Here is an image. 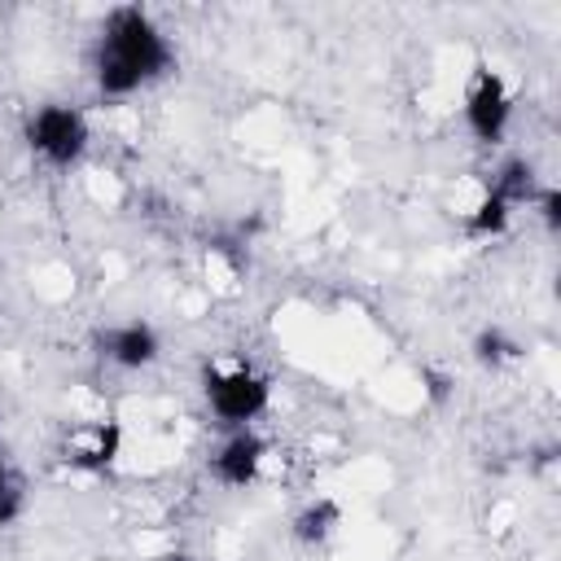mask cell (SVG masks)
Returning <instances> with one entry per match:
<instances>
[{"mask_svg":"<svg viewBox=\"0 0 561 561\" xmlns=\"http://www.w3.org/2000/svg\"><path fill=\"white\" fill-rule=\"evenodd\" d=\"M167 66H171V44L149 22V13L140 4L110 9L96 44V88L105 96H131L149 79L167 75Z\"/></svg>","mask_w":561,"mask_h":561,"instance_id":"6da1fadb","label":"cell"},{"mask_svg":"<svg viewBox=\"0 0 561 561\" xmlns=\"http://www.w3.org/2000/svg\"><path fill=\"white\" fill-rule=\"evenodd\" d=\"M267 399H272V386L254 368H228V373L206 368V403L224 425L250 430V421L267 408Z\"/></svg>","mask_w":561,"mask_h":561,"instance_id":"7a4b0ae2","label":"cell"},{"mask_svg":"<svg viewBox=\"0 0 561 561\" xmlns=\"http://www.w3.org/2000/svg\"><path fill=\"white\" fill-rule=\"evenodd\" d=\"M26 140L44 162L70 167L88 149V123L75 105H39L35 118L26 123Z\"/></svg>","mask_w":561,"mask_h":561,"instance_id":"3957f363","label":"cell"},{"mask_svg":"<svg viewBox=\"0 0 561 561\" xmlns=\"http://www.w3.org/2000/svg\"><path fill=\"white\" fill-rule=\"evenodd\" d=\"M508 114H513V96H508L504 79L482 66V70L473 75L469 96H465V123H469V131H473L482 145H495V140L504 136V127H508Z\"/></svg>","mask_w":561,"mask_h":561,"instance_id":"277c9868","label":"cell"},{"mask_svg":"<svg viewBox=\"0 0 561 561\" xmlns=\"http://www.w3.org/2000/svg\"><path fill=\"white\" fill-rule=\"evenodd\" d=\"M118 443H123V430L118 421H88V425H75L66 447H61V460L70 469H83V473H101L114 465L118 456Z\"/></svg>","mask_w":561,"mask_h":561,"instance_id":"5b68a950","label":"cell"},{"mask_svg":"<svg viewBox=\"0 0 561 561\" xmlns=\"http://www.w3.org/2000/svg\"><path fill=\"white\" fill-rule=\"evenodd\" d=\"M263 460H267V443L254 434V430H237L210 460L215 478L224 486H250L259 473H263Z\"/></svg>","mask_w":561,"mask_h":561,"instance_id":"8992f818","label":"cell"},{"mask_svg":"<svg viewBox=\"0 0 561 561\" xmlns=\"http://www.w3.org/2000/svg\"><path fill=\"white\" fill-rule=\"evenodd\" d=\"M96 342H101V355L110 364H118V368H145V364L158 359V333L149 324H140V320L105 329Z\"/></svg>","mask_w":561,"mask_h":561,"instance_id":"52a82bcc","label":"cell"},{"mask_svg":"<svg viewBox=\"0 0 561 561\" xmlns=\"http://www.w3.org/2000/svg\"><path fill=\"white\" fill-rule=\"evenodd\" d=\"M491 193H495V197H504L508 206L535 202V193H539V184H535V167H530L526 158H508V162L500 167V175H495Z\"/></svg>","mask_w":561,"mask_h":561,"instance_id":"ba28073f","label":"cell"},{"mask_svg":"<svg viewBox=\"0 0 561 561\" xmlns=\"http://www.w3.org/2000/svg\"><path fill=\"white\" fill-rule=\"evenodd\" d=\"M337 522H342V508H337L333 500H316V504H307V508L294 517V535H298L302 543H324Z\"/></svg>","mask_w":561,"mask_h":561,"instance_id":"9c48e42d","label":"cell"},{"mask_svg":"<svg viewBox=\"0 0 561 561\" xmlns=\"http://www.w3.org/2000/svg\"><path fill=\"white\" fill-rule=\"evenodd\" d=\"M508 215H513V206L486 188V193H482V202L469 210V219H465V224H469V232H473V237H500V232L508 228Z\"/></svg>","mask_w":561,"mask_h":561,"instance_id":"30bf717a","label":"cell"},{"mask_svg":"<svg viewBox=\"0 0 561 561\" xmlns=\"http://www.w3.org/2000/svg\"><path fill=\"white\" fill-rule=\"evenodd\" d=\"M517 355H522V346H517L504 329H495V324L473 337V359L486 364V368H500V364H508V359H517Z\"/></svg>","mask_w":561,"mask_h":561,"instance_id":"8fae6325","label":"cell"},{"mask_svg":"<svg viewBox=\"0 0 561 561\" xmlns=\"http://www.w3.org/2000/svg\"><path fill=\"white\" fill-rule=\"evenodd\" d=\"M18 508H22V491H18L13 473H9V465L0 460V526H9L18 517Z\"/></svg>","mask_w":561,"mask_h":561,"instance_id":"7c38bea8","label":"cell"},{"mask_svg":"<svg viewBox=\"0 0 561 561\" xmlns=\"http://www.w3.org/2000/svg\"><path fill=\"white\" fill-rule=\"evenodd\" d=\"M535 202H539V215H543V224H548V232H561V188H539L535 193Z\"/></svg>","mask_w":561,"mask_h":561,"instance_id":"4fadbf2b","label":"cell"},{"mask_svg":"<svg viewBox=\"0 0 561 561\" xmlns=\"http://www.w3.org/2000/svg\"><path fill=\"white\" fill-rule=\"evenodd\" d=\"M425 381H430V399H434V403H443V399H447V377L425 373Z\"/></svg>","mask_w":561,"mask_h":561,"instance_id":"5bb4252c","label":"cell"}]
</instances>
